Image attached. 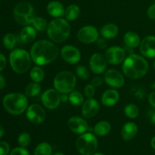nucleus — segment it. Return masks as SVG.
Instances as JSON below:
<instances>
[{"instance_id":"37","label":"nucleus","mask_w":155,"mask_h":155,"mask_svg":"<svg viewBox=\"0 0 155 155\" xmlns=\"http://www.w3.org/2000/svg\"><path fill=\"white\" fill-rule=\"evenodd\" d=\"M10 151V146L5 142H0V155H8Z\"/></svg>"},{"instance_id":"16","label":"nucleus","mask_w":155,"mask_h":155,"mask_svg":"<svg viewBox=\"0 0 155 155\" xmlns=\"http://www.w3.org/2000/svg\"><path fill=\"white\" fill-rule=\"evenodd\" d=\"M140 51L147 58H155V36H148L144 38L140 43Z\"/></svg>"},{"instance_id":"7","label":"nucleus","mask_w":155,"mask_h":155,"mask_svg":"<svg viewBox=\"0 0 155 155\" xmlns=\"http://www.w3.org/2000/svg\"><path fill=\"white\" fill-rule=\"evenodd\" d=\"M14 18L21 25L29 26L35 18L33 5L27 2L18 3L14 9Z\"/></svg>"},{"instance_id":"6","label":"nucleus","mask_w":155,"mask_h":155,"mask_svg":"<svg viewBox=\"0 0 155 155\" xmlns=\"http://www.w3.org/2000/svg\"><path fill=\"white\" fill-rule=\"evenodd\" d=\"M77 83V78L70 71H61L55 76L54 79V87L61 94L71 93L74 89Z\"/></svg>"},{"instance_id":"31","label":"nucleus","mask_w":155,"mask_h":155,"mask_svg":"<svg viewBox=\"0 0 155 155\" xmlns=\"http://www.w3.org/2000/svg\"><path fill=\"white\" fill-rule=\"evenodd\" d=\"M124 114L127 117L130 119H135L139 114V109L137 105L133 104H130L127 105L124 108Z\"/></svg>"},{"instance_id":"24","label":"nucleus","mask_w":155,"mask_h":155,"mask_svg":"<svg viewBox=\"0 0 155 155\" xmlns=\"http://www.w3.org/2000/svg\"><path fill=\"white\" fill-rule=\"evenodd\" d=\"M124 42L126 45L130 48H136L139 46L141 43L140 37L139 35L135 32H127L124 35Z\"/></svg>"},{"instance_id":"45","label":"nucleus","mask_w":155,"mask_h":155,"mask_svg":"<svg viewBox=\"0 0 155 155\" xmlns=\"http://www.w3.org/2000/svg\"><path fill=\"white\" fill-rule=\"evenodd\" d=\"M5 86V79L4 76L0 74V90L4 89Z\"/></svg>"},{"instance_id":"48","label":"nucleus","mask_w":155,"mask_h":155,"mask_svg":"<svg viewBox=\"0 0 155 155\" xmlns=\"http://www.w3.org/2000/svg\"><path fill=\"white\" fill-rule=\"evenodd\" d=\"M3 136H4V128H3L2 126L0 124V139H1Z\"/></svg>"},{"instance_id":"34","label":"nucleus","mask_w":155,"mask_h":155,"mask_svg":"<svg viewBox=\"0 0 155 155\" xmlns=\"http://www.w3.org/2000/svg\"><path fill=\"white\" fill-rule=\"evenodd\" d=\"M18 144L23 148L28 146L31 142V138H30V134L28 133H22L18 136Z\"/></svg>"},{"instance_id":"50","label":"nucleus","mask_w":155,"mask_h":155,"mask_svg":"<svg viewBox=\"0 0 155 155\" xmlns=\"http://www.w3.org/2000/svg\"><path fill=\"white\" fill-rule=\"evenodd\" d=\"M151 88L152 89H155V82H154V83H151Z\"/></svg>"},{"instance_id":"21","label":"nucleus","mask_w":155,"mask_h":155,"mask_svg":"<svg viewBox=\"0 0 155 155\" xmlns=\"http://www.w3.org/2000/svg\"><path fill=\"white\" fill-rule=\"evenodd\" d=\"M138 133V127L136 124L133 122L126 123L122 128L121 136L125 141L132 140L136 137Z\"/></svg>"},{"instance_id":"10","label":"nucleus","mask_w":155,"mask_h":155,"mask_svg":"<svg viewBox=\"0 0 155 155\" xmlns=\"http://www.w3.org/2000/svg\"><path fill=\"white\" fill-rule=\"evenodd\" d=\"M77 39L85 44L93 43L98 39V32L93 26H85L77 33Z\"/></svg>"},{"instance_id":"17","label":"nucleus","mask_w":155,"mask_h":155,"mask_svg":"<svg viewBox=\"0 0 155 155\" xmlns=\"http://www.w3.org/2000/svg\"><path fill=\"white\" fill-rule=\"evenodd\" d=\"M70 130L76 134L82 135L89 130V125L84 119L79 117H72L68 121Z\"/></svg>"},{"instance_id":"25","label":"nucleus","mask_w":155,"mask_h":155,"mask_svg":"<svg viewBox=\"0 0 155 155\" xmlns=\"http://www.w3.org/2000/svg\"><path fill=\"white\" fill-rule=\"evenodd\" d=\"M110 130H111V127H110V123H108L107 121L103 120L98 122L94 127L93 131L97 136H104L110 133Z\"/></svg>"},{"instance_id":"53","label":"nucleus","mask_w":155,"mask_h":155,"mask_svg":"<svg viewBox=\"0 0 155 155\" xmlns=\"http://www.w3.org/2000/svg\"><path fill=\"white\" fill-rule=\"evenodd\" d=\"M153 66H154V71H155V61H154V65H153Z\"/></svg>"},{"instance_id":"28","label":"nucleus","mask_w":155,"mask_h":155,"mask_svg":"<svg viewBox=\"0 0 155 155\" xmlns=\"http://www.w3.org/2000/svg\"><path fill=\"white\" fill-rule=\"evenodd\" d=\"M41 92V86L39 83L33 82L29 83L25 89V95L28 97H34L39 95Z\"/></svg>"},{"instance_id":"19","label":"nucleus","mask_w":155,"mask_h":155,"mask_svg":"<svg viewBox=\"0 0 155 155\" xmlns=\"http://www.w3.org/2000/svg\"><path fill=\"white\" fill-rule=\"evenodd\" d=\"M47 12L54 18H60L64 16L65 8L63 5L58 1H51L47 5Z\"/></svg>"},{"instance_id":"42","label":"nucleus","mask_w":155,"mask_h":155,"mask_svg":"<svg viewBox=\"0 0 155 155\" xmlns=\"http://www.w3.org/2000/svg\"><path fill=\"white\" fill-rule=\"evenodd\" d=\"M6 66V58L3 54L0 53V72L4 70Z\"/></svg>"},{"instance_id":"44","label":"nucleus","mask_w":155,"mask_h":155,"mask_svg":"<svg viewBox=\"0 0 155 155\" xmlns=\"http://www.w3.org/2000/svg\"><path fill=\"white\" fill-rule=\"evenodd\" d=\"M148 116H149L150 120H151V124L155 125V109L154 110H150L149 114H148Z\"/></svg>"},{"instance_id":"39","label":"nucleus","mask_w":155,"mask_h":155,"mask_svg":"<svg viewBox=\"0 0 155 155\" xmlns=\"http://www.w3.org/2000/svg\"><path fill=\"white\" fill-rule=\"evenodd\" d=\"M147 14H148V16L151 19L155 20V3L151 5L148 8V11H147Z\"/></svg>"},{"instance_id":"9","label":"nucleus","mask_w":155,"mask_h":155,"mask_svg":"<svg viewBox=\"0 0 155 155\" xmlns=\"http://www.w3.org/2000/svg\"><path fill=\"white\" fill-rule=\"evenodd\" d=\"M61 95L55 89H48L42 95V102L46 108L49 110L56 109L60 104Z\"/></svg>"},{"instance_id":"4","label":"nucleus","mask_w":155,"mask_h":155,"mask_svg":"<svg viewBox=\"0 0 155 155\" xmlns=\"http://www.w3.org/2000/svg\"><path fill=\"white\" fill-rule=\"evenodd\" d=\"M28 101L27 96L21 93H9L3 98L5 109L12 115H19L27 108Z\"/></svg>"},{"instance_id":"40","label":"nucleus","mask_w":155,"mask_h":155,"mask_svg":"<svg viewBox=\"0 0 155 155\" xmlns=\"http://www.w3.org/2000/svg\"><path fill=\"white\" fill-rule=\"evenodd\" d=\"M95 42H96L97 46L101 49H104L107 46V42L104 39H98L95 41Z\"/></svg>"},{"instance_id":"1","label":"nucleus","mask_w":155,"mask_h":155,"mask_svg":"<svg viewBox=\"0 0 155 155\" xmlns=\"http://www.w3.org/2000/svg\"><path fill=\"white\" fill-rule=\"evenodd\" d=\"M59 51L53 42L48 40H39L35 42L30 50L33 61L39 66L48 64L58 58Z\"/></svg>"},{"instance_id":"35","label":"nucleus","mask_w":155,"mask_h":155,"mask_svg":"<svg viewBox=\"0 0 155 155\" xmlns=\"http://www.w3.org/2000/svg\"><path fill=\"white\" fill-rule=\"evenodd\" d=\"M76 74H77V77L80 79L83 80H88L89 77V71L86 68V67L83 66H78L76 69Z\"/></svg>"},{"instance_id":"41","label":"nucleus","mask_w":155,"mask_h":155,"mask_svg":"<svg viewBox=\"0 0 155 155\" xmlns=\"http://www.w3.org/2000/svg\"><path fill=\"white\" fill-rule=\"evenodd\" d=\"M103 80L101 77H95L92 80V83L94 86H100L102 85Z\"/></svg>"},{"instance_id":"13","label":"nucleus","mask_w":155,"mask_h":155,"mask_svg":"<svg viewBox=\"0 0 155 155\" xmlns=\"http://www.w3.org/2000/svg\"><path fill=\"white\" fill-rule=\"evenodd\" d=\"M61 55L64 61L69 64L78 63L81 59V53L80 50L73 45H65L61 50Z\"/></svg>"},{"instance_id":"26","label":"nucleus","mask_w":155,"mask_h":155,"mask_svg":"<svg viewBox=\"0 0 155 155\" xmlns=\"http://www.w3.org/2000/svg\"><path fill=\"white\" fill-rule=\"evenodd\" d=\"M80 14V9L77 5H70L65 9L64 16L67 21H74L77 19Z\"/></svg>"},{"instance_id":"20","label":"nucleus","mask_w":155,"mask_h":155,"mask_svg":"<svg viewBox=\"0 0 155 155\" xmlns=\"http://www.w3.org/2000/svg\"><path fill=\"white\" fill-rule=\"evenodd\" d=\"M120 98L119 92L115 89H108L103 93L101 102L104 106L111 107L118 102Z\"/></svg>"},{"instance_id":"5","label":"nucleus","mask_w":155,"mask_h":155,"mask_svg":"<svg viewBox=\"0 0 155 155\" xmlns=\"http://www.w3.org/2000/svg\"><path fill=\"white\" fill-rule=\"evenodd\" d=\"M31 56L22 48H16L10 53L9 61L13 71L17 74H24L28 71L31 65Z\"/></svg>"},{"instance_id":"12","label":"nucleus","mask_w":155,"mask_h":155,"mask_svg":"<svg viewBox=\"0 0 155 155\" xmlns=\"http://www.w3.org/2000/svg\"><path fill=\"white\" fill-rule=\"evenodd\" d=\"M104 57L109 64L117 65L124 62L126 59V51L119 46H112L106 51Z\"/></svg>"},{"instance_id":"14","label":"nucleus","mask_w":155,"mask_h":155,"mask_svg":"<svg viewBox=\"0 0 155 155\" xmlns=\"http://www.w3.org/2000/svg\"><path fill=\"white\" fill-rule=\"evenodd\" d=\"M107 60L105 57L100 53H94L89 60L91 71L95 74H101L107 68Z\"/></svg>"},{"instance_id":"51","label":"nucleus","mask_w":155,"mask_h":155,"mask_svg":"<svg viewBox=\"0 0 155 155\" xmlns=\"http://www.w3.org/2000/svg\"><path fill=\"white\" fill-rule=\"evenodd\" d=\"M53 155H64L63 154V153H61V152H57V153H55V154H54Z\"/></svg>"},{"instance_id":"52","label":"nucleus","mask_w":155,"mask_h":155,"mask_svg":"<svg viewBox=\"0 0 155 155\" xmlns=\"http://www.w3.org/2000/svg\"><path fill=\"white\" fill-rule=\"evenodd\" d=\"M92 155H104V154H102V153H95V154H93Z\"/></svg>"},{"instance_id":"18","label":"nucleus","mask_w":155,"mask_h":155,"mask_svg":"<svg viewBox=\"0 0 155 155\" xmlns=\"http://www.w3.org/2000/svg\"><path fill=\"white\" fill-rule=\"evenodd\" d=\"M99 110V104L98 101L94 98H88L82 105V115L85 118H92L98 114Z\"/></svg>"},{"instance_id":"23","label":"nucleus","mask_w":155,"mask_h":155,"mask_svg":"<svg viewBox=\"0 0 155 155\" xmlns=\"http://www.w3.org/2000/svg\"><path fill=\"white\" fill-rule=\"evenodd\" d=\"M119 33L118 27L114 24H107L101 29V36L105 39H113L116 37Z\"/></svg>"},{"instance_id":"30","label":"nucleus","mask_w":155,"mask_h":155,"mask_svg":"<svg viewBox=\"0 0 155 155\" xmlns=\"http://www.w3.org/2000/svg\"><path fill=\"white\" fill-rule=\"evenodd\" d=\"M68 100L71 104L74 106L83 105V102H84L83 95L80 92H77V91H74V92L72 91L70 93L69 96H68Z\"/></svg>"},{"instance_id":"3","label":"nucleus","mask_w":155,"mask_h":155,"mask_svg":"<svg viewBox=\"0 0 155 155\" xmlns=\"http://www.w3.org/2000/svg\"><path fill=\"white\" fill-rule=\"evenodd\" d=\"M47 34L54 42L61 43L66 41L71 34V26L66 19L54 18L48 24Z\"/></svg>"},{"instance_id":"8","label":"nucleus","mask_w":155,"mask_h":155,"mask_svg":"<svg viewBox=\"0 0 155 155\" xmlns=\"http://www.w3.org/2000/svg\"><path fill=\"white\" fill-rule=\"evenodd\" d=\"M76 147L82 155H92L98 148V140L92 133H85L77 139Z\"/></svg>"},{"instance_id":"46","label":"nucleus","mask_w":155,"mask_h":155,"mask_svg":"<svg viewBox=\"0 0 155 155\" xmlns=\"http://www.w3.org/2000/svg\"><path fill=\"white\" fill-rule=\"evenodd\" d=\"M143 95H144V92H143V91H142L141 89H139L136 93V97H137V98H143Z\"/></svg>"},{"instance_id":"29","label":"nucleus","mask_w":155,"mask_h":155,"mask_svg":"<svg viewBox=\"0 0 155 155\" xmlns=\"http://www.w3.org/2000/svg\"><path fill=\"white\" fill-rule=\"evenodd\" d=\"M52 152L51 146L47 142H42L36 146L33 155H51Z\"/></svg>"},{"instance_id":"54","label":"nucleus","mask_w":155,"mask_h":155,"mask_svg":"<svg viewBox=\"0 0 155 155\" xmlns=\"http://www.w3.org/2000/svg\"><path fill=\"white\" fill-rule=\"evenodd\" d=\"M154 1H155V0H154Z\"/></svg>"},{"instance_id":"33","label":"nucleus","mask_w":155,"mask_h":155,"mask_svg":"<svg viewBox=\"0 0 155 155\" xmlns=\"http://www.w3.org/2000/svg\"><path fill=\"white\" fill-rule=\"evenodd\" d=\"M16 36L13 33H7L3 37V45L7 49L12 50L16 45Z\"/></svg>"},{"instance_id":"32","label":"nucleus","mask_w":155,"mask_h":155,"mask_svg":"<svg viewBox=\"0 0 155 155\" xmlns=\"http://www.w3.org/2000/svg\"><path fill=\"white\" fill-rule=\"evenodd\" d=\"M32 24L33 27L38 31H45L48 27V23L46 20L40 17H35L33 20Z\"/></svg>"},{"instance_id":"47","label":"nucleus","mask_w":155,"mask_h":155,"mask_svg":"<svg viewBox=\"0 0 155 155\" xmlns=\"http://www.w3.org/2000/svg\"><path fill=\"white\" fill-rule=\"evenodd\" d=\"M68 99V96L66 95V94H62V95H61V101H63V102H66Z\"/></svg>"},{"instance_id":"27","label":"nucleus","mask_w":155,"mask_h":155,"mask_svg":"<svg viewBox=\"0 0 155 155\" xmlns=\"http://www.w3.org/2000/svg\"><path fill=\"white\" fill-rule=\"evenodd\" d=\"M30 77L33 82L36 83H40L43 80L45 77V73L43 70L39 67L35 66L31 69L30 72Z\"/></svg>"},{"instance_id":"36","label":"nucleus","mask_w":155,"mask_h":155,"mask_svg":"<svg viewBox=\"0 0 155 155\" xmlns=\"http://www.w3.org/2000/svg\"><path fill=\"white\" fill-rule=\"evenodd\" d=\"M85 95L88 98H91L94 96L95 93V86L92 84H88L86 85V87H85Z\"/></svg>"},{"instance_id":"49","label":"nucleus","mask_w":155,"mask_h":155,"mask_svg":"<svg viewBox=\"0 0 155 155\" xmlns=\"http://www.w3.org/2000/svg\"><path fill=\"white\" fill-rule=\"evenodd\" d=\"M151 147H152L153 149L155 150V136L154 137H153L152 139H151Z\"/></svg>"},{"instance_id":"11","label":"nucleus","mask_w":155,"mask_h":155,"mask_svg":"<svg viewBox=\"0 0 155 155\" xmlns=\"http://www.w3.org/2000/svg\"><path fill=\"white\" fill-rule=\"evenodd\" d=\"M27 117L31 123L34 124H40L45 120L46 114L42 106L33 104L27 108Z\"/></svg>"},{"instance_id":"38","label":"nucleus","mask_w":155,"mask_h":155,"mask_svg":"<svg viewBox=\"0 0 155 155\" xmlns=\"http://www.w3.org/2000/svg\"><path fill=\"white\" fill-rule=\"evenodd\" d=\"M9 155H30V154L27 149L21 147V148H16L12 150Z\"/></svg>"},{"instance_id":"2","label":"nucleus","mask_w":155,"mask_h":155,"mask_svg":"<svg viewBox=\"0 0 155 155\" xmlns=\"http://www.w3.org/2000/svg\"><path fill=\"white\" fill-rule=\"evenodd\" d=\"M148 71V63L145 58L131 54L126 58L123 65V71L130 79L137 80L143 77Z\"/></svg>"},{"instance_id":"22","label":"nucleus","mask_w":155,"mask_h":155,"mask_svg":"<svg viewBox=\"0 0 155 155\" xmlns=\"http://www.w3.org/2000/svg\"><path fill=\"white\" fill-rule=\"evenodd\" d=\"M21 41L24 43H30L36 37V30L31 26H26L21 30L20 33Z\"/></svg>"},{"instance_id":"15","label":"nucleus","mask_w":155,"mask_h":155,"mask_svg":"<svg viewBox=\"0 0 155 155\" xmlns=\"http://www.w3.org/2000/svg\"><path fill=\"white\" fill-rule=\"evenodd\" d=\"M104 82L113 88H120L124 84V78L122 74L117 70L110 69L105 73Z\"/></svg>"},{"instance_id":"43","label":"nucleus","mask_w":155,"mask_h":155,"mask_svg":"<svg viewBox=\"0 0 155 155\" xmlns=\"http://www.w3.org/2000/svg\"><path fill=\"white\" fill-rule=\"evenodd\" d=\"M148 101L149 104H151V107L155 109V92H152L148 95Z\"/></svg>"}]
</instances>
